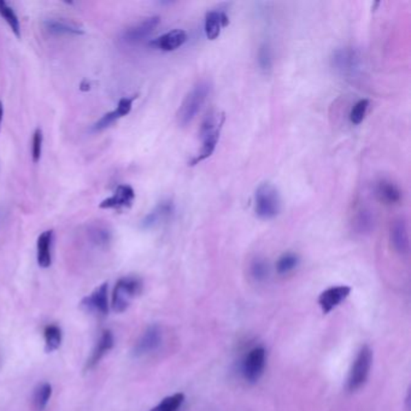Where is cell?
<instances>
[{
  "label": "cell",
  "mask_w": 411,
  "mask_h": 411,
  "mask_svg": "<svg viewBox=\"0 0 411 411\" xmlns=\"http://www.w3.org/2000/svg\"><path fill=\"white\" fill-rule=\"evenodd\" d=\"M225 123V113H209L206 120L201 123V137L203 140L201 151L192 159L190 166H197L198 163L206 161L215 151L217 142L220 139L221 131Z\"/></svg>",
  "instance_id": "6da1fadb"
},
{
  "label": "cell",
  "mask_w": 411,
  "mask_h": 411,
  "mask_svg": "<svg viewBox=\"0 0 411 411\" xmlns=\"http://www.w3.org/2000/svg\"><path fill=\"white\" fill-rule=\"evenodd\" d=\"M210 89L211 86L208 81H201L188 92L177 111V121L181 126L185 127L196 118L209 97Z\"/></svg>",
  "instance_id": "7a4b0ae2"
},
{
  "label": "cell",
  "mask_w": 411,
  "mask_h": 411,
  "mask_svg": "<svg viewBox=\"0 0 411 411\" xmlns=\"http://www.w3.org/2000/svg\"><path fill=\"white\" fill-rule=\"evenodd\" d=\"M281 210V198L278 188L269 182L258 186L255 193L256 215L260 220H271L279 215Z\"/></svg>",
  "instance_id": "3957f363"
},
{
  "label": "cell",
  "mask_w": 411,
  "mask_h": 411,
  "mask_svg": "<svg viewBox=\"0 0 411 411\" xmlns=\"http://www.w3.org/2000/svg\"><path fill=\"white\" fill-rule=\"evenodd\" d=\"M142 281L137 276H124L118 280L113 292V305L115 313H124L133 300L142 293Z\"/></svg>",
  "instance_id": "277c9868"
},
{
  "label": "cell",
  "mask_w": 411,
  "mask_h": 411,
  "mask_svg": "<svg viewBox=\"0 0 411 411\" xmlns=\"http://www.w3.org/2000/svg\"><path fill=\"white\" fill-rule=\"evenodd\" d=\"M373 363L372 348L368 345H364L358 351L356 359L353 362L348 379V388L350 391H357L358 388L367 382L370 368Z\"/></svg>",
  "instance_id": "5b68a950"
},
{
  "label": "cell",
  "mask_w": 411,
  "mask_h": 411,
  "mask_svg": "<svg viewBox=\"0 0 411 411\" xmlns=\"http://www.w3.org/2000/svg\"><path fill=\"white\" fill-rule=\"evenodd\" d=\"M267 353L263 348H255L246 355L243 362V375L249 382H257L265 373Z\"/></svg>",
  "instance_id": "8992f818"
},
{
  "label": "cell",
  "mask_w": 411,
  "mask_h": 411,
  "mask_svg": "<svg viewBox=\"0 0 411 411\" xmlns=\"http://www.w3.org/2000/svg\"><path fill=\"white\" fill-rule=\"evenodd\" d=\"M161 23V17L159 16H152L147 17L137 25L129 27L128 30H124L122 35V40L128 45H135L142 43L144 40L148 38L150 35L155 32L157 27Z\"/></svg>",
  "instance_id": "52a82bcc"
},
{
  "label": "cell",
  "mask_w": 411,
  "mask_h": 411,
  "mask_svg": "<svg viewBox=\"0 0 411 411\" xmlns=\"http://www.w3.org/2000/svg\"><path fill=\"white\" fill-rule=\"evenodd\" d=\"M109 286L107 282L98 286L92 293L81 300V308L86 313L105 316L109 313Z\"/></svg>",
  "instance_id": "ba28073f"
},
{
  "label": "cell",
  "mask_w": 411,
  "mask_h": 411,
  "mask_svg": "<svg viewBox=\"0 0 411 411\" xmlns=\"http://www.w3.org/2000/svg\"><path fill=\"white\" fill-rule=\"evenodd\" d=\"M135 199V192L129 185H120L115 190L113 195L104 199L99 208L100 209H113V210H123L129 209Z\"/></svg>",
  "instance_id": "9c48e42d"
},
{
  "label": "cell",
  "mask_w": 411,
  "mask_h": 411,
  "mask_svg": "<svg viewBox=\"0 0 411 411\" xmlns=\"http://www.w3.org/2000/svg\"><path fill=\"white\" fill-rule=\"evenodd\" d=\"M162 343V331L161 328L158 327L157 324L150 326L146 331L144 332L142 337L139 338L134 350H133V355L135 357H142L145 355L153 353L155 350L159 348Z\"/></svg>",
  "instance_id": "30bf717a"
},
{
  "label": "cell",
  "mask_w": 411,
  "mask_h": 411,
  "mask_svg": "<svg viewBox=\"0 0 411 411\" xmlns=\"http://www.w3.org/2000/svg\"><path fill=\"white\" fill-rule=\"evenodd\" d=\"M351 293V287L348 286H334L323 291L318 297V305L323 313H329L332 310L343 303Z\"/></svg>",
  "instance_id": "8fae6325"
},
{
  "label": "cell",
  "mask_w": 411,
  "mask_h": 411,
  "mask_svg": "<svg viewBox=\"0 0 411 411\" xmlns=\"http://www.w3.org/2000/svg\"><path fill=\"white\" fill-rule=\"evenodd\" d=\"M390 240L393 249L399 255H408L409 252V233L408 223L404 217H397L390 227Z\"/></svg>",
  "instance_id": "7c38bea8"
},
{
  "label": "cell",
  "mask_w": 411,
  "mask_h": 411,
  "mask_svg": "<svg viewBox=\"0 0 411 411\" xmlns=\"http://www.w3.org/2000/svg\"><path fill=\"white\" fill-rule=\"evenodd\" d=\"M174 204L172 201H163L158 203L153 210L150 211L144 220L142 221V230H152L155 227L164 223L166 221L169 220L174 214Z\"/></svg>",
  "instance_id": "4fadbf2b"
},
{
  "label": "cell",
  "mask_w": 411,
  "mask_h": 411,
  "mask_svg": "<svg viewBox=\"0 0 411 411\" xmlns=\"http://www.w3.org/2000/svg\"><path fill=\"white\" fill-rule=\"evenodd\" d=\"M332 64H333L334 69L338 70L339 73H353L359 64L357 51L351 47L337 49L334 52Z\"/></svg>",
  "instance_id": "5bb4252c"
},
{
  "label": "cell",
  "mask_w": 411,
  "mask_h": 411,
  "mask_svg": "<svg viewBox=\"0 0 411 411\" xmlns=\"http://www.w3.org/2000/svg\"><path fill=\"white\" fill-rule=\"evenodd\" d=\"M186 41L187 33L185 30H174L158 36L157 39L152 40L150 45L152 47L163 51V52H172V51L180 49Z\"/></svg>",
  "instance_id": "9a60e30c"
},
{
  "label": "cell",
  "mask_w": 411,
  "mask_h": 411,
  "mask_svg": "<svg viewBox=\"0 0 411 411\" xmlns=\"http://www.w3.org/2000/svg\"><path fill=\"white\" fill-rule=\"evenodd\" d=\"M54 230H45L36 241V260L41 268H49L52 265V247H54Z\"/></svg>",
  "instance_id": "2e32d148"
},
{
  "label": "cell",
  "mask_w": 411,
  "mask_h": 411,
  "mask_svg": "<svg viewBox=\"0 0 411 411\" xmlns=\"http://www.w3.org/2000/svg\"><path fill=\"white\" fill-rule=\"evenodd\" d=\"M113 334L111 331H104L102 335L99 337L98 342L94 346L93 351L91 353L87 363H86V370L93 369L98 364L102 358L113 348Z\"/></svg>",
  "instance_id": "e0dca14e"
},
{
  "label": "cell",
  "mask_w": 411,
  "mask_h": 411,
  "mask_svg": "<svg viewBox=\"0 0 411 411\" xmlns=\"http://www.w3.org/2000/svg\"><path fill=\"white\" fill-rule=\"evenodd\" d=\"M230 23V19L225 11L215 10L208 12L206 16V38L209 40H216L221 35L222 30Z\"/></svg>",
  "instance_id": "ac0fdd59"
},
{
  "label": "cell",
  "mask_w": 411,
  "mask_h": 411,
  "mask_svg": "<svg viewBox=\"0 0 411 411\" xmlns=\"http://www.w3.org/2000/svg\"><path fill=\"white\" fill-rule=\"evenodd\" d=\"M375 195L377 199L386 204V206H395L398 204L401 199V192L396 184L388 180H380L375 187Z\"/></svg>",
  "instance_id": "d6986e66"
},
{
  "label": "cell",
  "mask_w": 411,
  "mask_h": 411,
  "mask_svg": "<svg viewBox=\"0 0 411 411\" xmlns=\"http://www.w3.org/2000/svg\"><path fill=\"white\" fill-rule=\"evenodd\" d=\"M45 30L56 35H81L85 32L81 27L69 21L49 19L44 21Z\"/></svg>",
  "instance_id": "ffe728a7"
},
{
  "label": "cell",
  "mask_w": 411,
  "mask_h": 411,
  "mask_svg": "<svg viewBox=\"0 0 411 411\" xmlns=\"http://www.w3.org/2000/svg\"><path fill=\"white\" fill-rule=\"evenodd\" d=\"M87 235L91 243L98 247H107L113 239V233L109 230L108 225H103L100 222L89 225Z\"/></svg>",
  "instance_id": "44dd1931"
},
{
  "label": "cell",
  "mask_w": 411,
  "mask_h": 411,
  "mask_svg": "<svg viewBox=\"0 0 411 411\" xmlns=\"http://www.w3.org/2000/svg\"><path fill=\"white\" fill-rule=\"evenodd\" d=\"M45 351L47 353H54L58 350L62 344V329L57 324H49L44 329Z\"/></svg>",
  "instance_id": "7402d4cb"
},
{
  "label": "cell",
  "mask_w": 411,
  "mask_h": 411,
  "mask_svg": "<svg viewBox=\"0 0 411 411\" xmlns=\"http://www.w3.org/2000/svg\"><path fill=\"white\" fill-rule=\"evenodd\" d=\"M375 225V219L372 211L362 209L358 211L353 219V228L359 234H369Z\"/></svg>",
  "instance_id": "603a6c76"
},
{
  "label": "cell",
  "mask_w": 411,
  "mask_h": 411,
  "mask_svg": "<svg viewBox=\"0 0 411 411\" xmlns=\"http://www.w3.org/2000/svg\"><path fill=\"white\" fill-rule=\"evenodd\" d=\"M52 396V386L49 382H41L39 384L33 393V404L36 410L43 411L49 404V399Z\"/></svg>",
  "instance_id": "cb8c5ba5"
},
{
  "label": "cell",
  "mask_w": 411,
  "mask_h": 411,
  "mask_svg": "<svg viewBox=\"0 0 411 411\" xmlns=\"http://www.w3.org/2000/svg\"><path fill=\"white\" fill-rule=\"evenodd\" d=\"M0 16L4 19L8 25L10 27L12 33L21 38V23L19 17L16 15L15 11L6 1L0 0Z\"/></svg>",
  "instance_id": "d4e9b609"
},
{
  "label": "cell",
  "mask_w": 411,
  "mask_h": 411,
  "mask_svg": "<svg viewBox=\"0 0 411 411\" xmlns=\"http://www.w3.org/2000/svg\"><path fill=\"white\" fill-rule=\"evenodd\" d=\"M184 401H185V395L175 393L173 396L164 398L158 406H155L150 411H177L181 408Z\"/></svg>",
  "instance_id": "484cf974"
},
{
  "label": "cell",
  "mask_w": 411,
  "mask_h": 411,
  "mask_svg": "<svg viewBox=\"0 0 411 411\" xmlns=\"http://www.w3.org/2000/svg\"><path fill=\"white\" fill-rule=\"evenodd\" d=\"M299 265L298 255H296L293 252H287L280 257L278 263H276V271L279 274H287L289 271L296 269L297 265Z\"/></svg>",
  "instance_id": "4316f807"
},
{
  "label": "cell",
  "mask_w": 411,
  "mask_h": 411,
  "mask_svg": "<svg viewBox=\"0 0 411 411\" xmlns=\"http://www.w3.org/2000/svg\"><path fill=\"white\" fill-rule=\"evenodd\" d=\"M368 108H369V100L368 99H361L359 102L353 105L350 113V121L353 124H359L363 122V120L367 115Z\"/></svg>",
  "instance_id": "83f0119b"
},
{
  "label": "cell",
  "mask_w": 411,
  "mask_h": 411,
  "mask_svg": "<svg viewBox=\"0 0 411 411\" xmlns=\"http://www.w3.org/2000/svg\"><path fill=\"white\" fill-rule=\"evenodd\" d=\"M43 144H44L43 131L40 128H36L34 134H33V139H32V159H33L34 163H38L40 161V158H41Z\"/></svg>",
  "instance_id": "f1b7e54d"
},
{
  "label": "cell",
  "mask_w": 411,
  "mask_h": 411,
  "mask_svg": "<svg viewBox=\"0 0 411 411\" xmlns=\"http://www.w3.org/2000/svg\"><path fill=\"white\" fill-rule=\"evenodd\" d=\"M258 64L260 68L265 71V73H269L273 67V56H271V51H270L269 45L263 44L260 47L258 51Z\"/></svg>",
  "instance_id": "f546056e"
},
{
  "label": "cell",
  "mask_w": 411,
  "mask_h": 411,
  "mask_svg": "<svg viewBox=\"0 0 411 411\" xmlns=\"http://www.w3.org/2000/svg\"><path fill=\"white\" fill-rule=\"evenodd\" d=\"M251 274L257 281H263L268 278V274H269V265L265 260L257 258L251 265Z\"/></svg>",
  "instance_id": "4dcf8cb0"
},
{
  "label": "cell",
  "mask_w": 411,
  "mask_h": 411,
  "mask_svg": "<svg viewBox=\"0 0 411 411\" xmlns=\"http://www.w3.org/2000/svg\"><path fill=\"white\" fill-rule=\"evenodd\" d=\"M135 99H137V96L131 97V98L126 97V98L120 99L118 108L113 110L116 113V115H118V118H124V116H127L128 113L132 111L133 103H134Z\"/></svg>",
  "instance_id": "1f68e13d"
},
{
  "label": "cell",
  "mask_w": 411,
  "mask_h": 411,
  "mask_svg": "<svg viewBox=\"0 0 411 411\" xmlns=\"http://www.w3.org/2000/svg\"><path fill=\"white\" fill-rule=\"evenodd\" d=\"M3 115H4V108H3V103L0 102V128H1V122H3Z\"/></svg>",
  "instance_id": "d6a6232c"
},
{
  "label": "cell",
  "mask_w": 411,
  "mask_h": 411,
  "mask_svg": "<svg viewBox=\"0 0 411 411\" xmlns=\"http://www.w3.org/2000/svg\"><path fill=\"white\" fill-rule=\"evenodd\" d=\"M3 219H4V210H3V209H0V223H1Z\"/></svg>",
  "instance_id": "836d02e7"
}]
</instances>
